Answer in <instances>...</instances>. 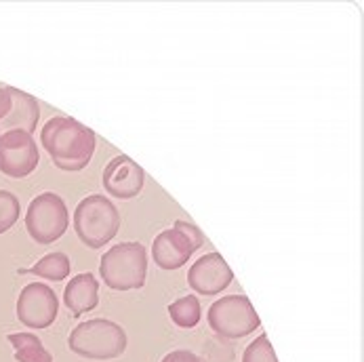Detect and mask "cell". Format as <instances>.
<instances>
[{
    "mask_svg": "<svg viewBox=\"0 0 364 362\" xmlns=\"http://www.w3.org/2000/svg\"><path fill=\"white\" fill-rule=\"evenodd\" d=\"M41 142L53 164L65 173L82 171L91 162L97 146L95 133L70 116H53L47 120L41 131Z\"/></svg>",
    "mask_w": 364,
    "mask_h": 362,
    "instance_id": "1",
    "label": "cell"
},
{
    "mask_svg": "<svg viewBox=\"0 0 364 362\" xmlns=\"http://www.w3.org/2000/svg\"><path fill=\"white\" fill-rule=\"evenodd\" d=\"M127 344L124 329L105 318L76 324L68 337V348L89 361H114L127 350Z\"/></svg>",
    "mask_w": 364,
    "mask_h": 362,
    "instance_id": "2",
    "label": "cell"
},
{
    "mask_svg": "<svg viewBox=\"0 0 364 362\" xmlns=\"http://www.w3.org/2000/svg\"><path fill=\"white\" fill-rule=\"evenodd\" d=\"M100 274L112 291H135L146 284L148 253L141 243L114 245L100 261Z\"/></svg>",
    "mask_w": 364,
    "mask_h": 362,
    "instance_id": "3",
    "label": "cell"
},
{
    "mask_svg": "<svg viewBox=\"0 0 364 362\" xmlns=\"http://www.w3.org/2000/svg\"><path fill=\"white\" fill-rule=\"evenodd\" d=\"M74 230L85 247L102 249L116 238L120 230V213L109 198L91 194L74 208Z\"/></svg>",
    "mask_w": 364,
    "mask_h": 362,
    "instance_id": "4",
    "label": "cell"
},
{
    "mask_svg": "<svg viewBox=\"0 0 364 362\" xmlns=\"http://www.w3.org/2000/svg\"><path fill=\"white\" fill-rule=\"evenodd\" d=\"M205 234L198 225L177 219L173 228L162 230L152 243V257L158 267L173 272L183 267L190 257L203 247Z\"/></svg>",
    "mask_w": 364,
    "mask_h": 362,
    "instance_id": "5",
    "label": "cell"
},
{
    "mask_svg": "<svg viewBox=\"0 0 364 362\" xmlns=\"http://www.w3.org/2000/svg\"><path fill=\"white\" fill-rule=\"evenodd\" d=\"M207 320L221 339H242L261 326L259 314L247 295H225L217 299L208 308Z\"/></svg>",
    "mask_w": 364,
    "mask_h": 362,
    "instance_id": "6",
    "label": "cell"
},
{
    "mask_svg": "<svg viewBox=\"0 0 364 362\" xmlns=\"http://www.w3.org/2000/svg\"><path fill=\"white\" fill-rule=\"evenodd\" d=\"M70 225V213L63 198L55 192L38 194L26 213V230L38 245L57 243Z\"/></svg>",
    "mask_w": 364,
    "mask_h": 362,
    "instance_id": "7",
    "label": "cell"
},
{
    "mask_svg": "<svg viewBox=\"0 0 364 362\" xmlns=\"http://www.w3.org/2000/svg\"><path fill=\"white\" fill-rule=\"evenodd\" d=\"M41 152L34 135L9 131L0 135V173L11 179H23L36 171Z\"/></svg>",
    "mask_w": 364,
    "mask_h": 362,
    "instance_id": "8",
    "label": "cell"
},
{
    "mask_svg": "<svg viewBox=\"0 0 364 362\" xmlns=\"http://www.w3.org/2000/svg\"><path fill=\"white\" fill-rule=\"evenodd\" d=\"M59 314V299L51 287L43 282H30L17 297V318L28 329H47Z\"/></svg>",
    "mask_w": 364,
    "mask_h": 362,
    "instance_id": "9",
    "label": "cell"
},
{
    "mask_svg": "<svg viewBox=\"0 0 364 362\" xmlns=\"http://www.w3.org/2000/svg\"><path fill=\"white\" fill-rule=\"evenodd\" d=\"M102 181H104V190L109 196L120 201H131L141 194L146 173L131 156L120 154L114 156L105 164Z\"/></svg>",
    "mask_w": 364,
    "mask_h": 362,
    "instance_id": "10",
    "label": "cell"
},
{
    "mask_svg": "<svg viewBox=\"0 0 364 362\" xmlns=\"http://www.w3.org/2000/svg\"><path fill=\"white\" fill-rule=\"evenodd\" d=\"M234 282V272L221 253L213 251L198 257L188 270V284L198 295H217Z\"/></svg>",
    "mask_w": 364,
    "mask_h": 362,
    "instance_id": "11",
    "label": "cell"
},
{
    "mask_svg": "<svg viewBox=\"0 0 364 362\" xmlns=\"http://www.w3.org/2000/svg\"><path fill=\"white\" fill-rule=\"evenodd\" d=\"M11 95V107L6 116L0 120V135L9 131H21L28 135H34L36 124L41 120V104L34 95L23 93L15 87H9Z\"/></svg>",
    "mask_w": 364,
    "mask_h": 362,
    "instance_id": "12",
    "label": "cell"
},
{
    "mask_svg": "<svg viewBox=\"0 0 364 362\" xmlns=\"http://www.w3.org/2000/svg\"><path fill=\"white\" fill-rule=\"evenodd\" d=\"M63 304L74 318L95 310L100 304V282L91 272L78 274L70 278L68 287L63 289Z\"/></svg>",
    "mask_w": 364,
    "mask_h": 362,
    "instance_id": "13",
    "label": "cell"
},
{
    "mask_svg": "<svg viewBox=\"0 0 364 362\" xmlns=\"http://www.w3.org/2000/svg\"><path fill=\"white\" fill-rule=\"evenodd\" d=\"M6 339L15 348L17 362H53L49 350L34 333H11Z\"/></svg>",
    "mask_w": 364,
    "mask_h": 362,
    "instance_id": "14",
    "label": "cell"
},
{
    "mask_svg": "<svg viewBox=\"0 0 364 362\" xmlns=\"http://www.w3.org/2000/svg\"><path fill=\"white\" fill-rule=\"evenodd\" d=\"M72 272V261L65 253L55 251L41 259L38 263H34L28 270H17V274H36L45 280H53V282H61L70 276Z\"/></svg>",
    "mask_w": 364,
    "mask_h": 362,
    "instance_id": "15",
    "label": "cell"
},
{
    "mask_svg": "<svg viewBox=\"0 0 364 362\" xmlns=\"http://www.w3.org/2000/svg\"><path fill=\"white\" fill-rule=\"evenodd\" d=\"M168 316L179 329H194L203 318V306L196 295H186L168 306Z\"/></svg>",
    "mask_w": 364,
    "mask_h": 362,
    "instance_id": "16",
    "label": "cell"
},
{
    "mask_svg": "<svg viewBox=\"0 0 364 362\" xmlns=\"http://www.w3.org/2000/svg\"><path fill=\"white\" fill-rule=\"evenodd\" d=\"M19 215H21V207L17 196L6 190H0V234L9 232L19 221Z\"/></svg>",
    "mask_w": 364,
    "mask_h": 362,
    "instance_id": "17",
    "label": "cell"
},
{
    "mask_svg": "<svg viewBox=\"0 0 364 362\" xmlns=\"http://www.w3.org/2000/svg\"><path fill=\"white\" fill-rule=\"evenodd\" d=\"M242 362H278L276 352L272 348V341L267 339L265 333L247 346V350L242 354Z\"/></svg>",
    "mask_w": 364,
    "mask_h": 362,
    "instance_id": "18",
    "label": "cell"
},
{
    "mask_svg": "<svg viewBox=\"0 0 364 362\" xmlns=\"http://www.w3.org/2000/svg\"><path fill=\"white\" fill-rule=\"evenodd\" d=\"M160 362H200V358L196 354L188 352V350H173Z\"/></svg>",
    "mask_w": 364,
    "mask_h": 362,
    "instance_id": "19",
    "label": "cell"
},
{
    "mask_svg": "<svg viewBox=\"0 0 364 362\" xmlns=\"http://www.w3.org/2000/svg\"><path fill=\"white\" fill-rule=\"evenodd\" d=\"M9 107H11V95H9V87H4L0 89V120L6 116Z\"/></svg>",
    "mask_w": 364,
    "mask_h": 362,
    "instance_id": "20",
    "label": "cell"
}]
</instances>
